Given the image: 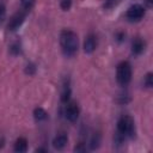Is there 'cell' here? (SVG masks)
<instances>
[{"mask_svg": "<svg viewBox=\"0 0 153 153\" xmlns=\"http://www.w3.org/2000/svg\"><path fill=\"white\" fill-rule=\"evenodd\" d=\"M60 45H61L62 53L67 57L74 56L76 54L78 47H79L78 35L74 31L69 30V29L62 30L61 33H60Z\"/></svg>", "mask_w": 153, "mask_h": 153, "instance_id": "6da1fadb", "label": "cell"}, {"mask_svg": "<svg viewBox=\"0 0 153 153\" xmlns=\"http://www.w3.org/2000/svg\"><path fill=\"white\" fill-rule=\"evenodd\" d=\"M135 136V123L134 120L128 116L123 115L117 121V136L116 141L122 142L124 139H133Z\"/></svg>", "mask_w": 153, "mask_h": 153, "instance_id": "7a4b0ae2", "label": "cell"}, {"mask_svg": "<svg viewBox=\"0 0 153 153\" xmlns=\"http://www.w3.org/2000/svg\"><path fill=\"white\" fill-rule=\"evenodd\" d=\"M133 71L128 61H122L116 68V80L121 86H127L131 80Z\"/></svg>", "mask_w": 153, "mask_h": 153, "instance_id": "3957f363", "label": "cell"}, {"mask_svg": "<svg viewBox=\"0 0 153 153\" xmlns=\"http://www.w3.org/2000/svg\"><path fill=\"white\" fill-rule=\"evenodd\" d=\"M145 13H146L145 7L140 4H135V5H131L127 10L126 17L129 22H140L145 17Z\"/></svg>", "mask_w": 153, "mask_h": 153, "instance_id": "277c9868", "label": "cell"}, {"mask_svg": "<svg viewBox=\"0 0 153 153\" xmlns=\"http://www.w3.org/2000/svg\"><path fill=\"white\" fill-rule=\"evenodd\" d=\"M26 13H27V12L24 11V10L16 12V13L11 17V19H10V22H8L7 30H8V31H16L17 29H19V27L22 26V24L24 23L25 18H26Z\"/></svg>", "mask_w": 153, "mask_h": 153, "instance_id": "5b68a950", "label": "cell"}, {"mask_svg": "<svg viewBox=\"0 0 153 153\" xmlns=\"http://www.w3.org/2000/svg\"><path fill=\"white\" fill-rule=\"evenodd\" d=\"M79 114H80V110H79V106L75 102H68L67 105H66V109H65V116L66 118L69 121V122H75L79 117Z\"/></svg>", "mask_w": 153, "mask_h": 153, "instance_id": "8992f818", "label": "cell"}, {"mask_svg": "<svg viewBox=\"0 0 153 153\" xmlns=\"http://www.w3.org/2000/svg\"><path fill=\"white\" fill-rule=\"evenodd\" d=\"M97 48V37L94 33H88L84 41V51L87 54H92Z\"/></svg>", "mask_w": 153, "mask_h": 153, "instance_id": "52a82bcc", "label": "cell"}, {"mask_svg": "<svg viewBox=\"0 0 153 153\" xmlns=\"http://www.w3.org/2000/svg\"><path fill=\"white\" fill-rule=\"evenodd\" d=\"M67 142H68V136H67V134L61 133V134H57V135L54 137V140H53V147H54L55 149L61 151V149H63V148L66 147Z\"/></svg>", "mask_w": 153, "mask_h": 153, "instance_id": "ba28073f", "label": "cell"}, {"mask_svg": "<svg viewBox=\"0 0 153 153\" xmlns=\"http://www.w3.org/2000/svg\"><path fill=\"white\" fill-rule=\"evenodd\" d=\"M145 50V42L140 38V37H136L133 43H131V51L134 55H140L142 54V51Z\"/></svg>", "mask_w": 153, "mask_h": 153, "instance_id": "9c48e42d", "label": "cell"}, {"mask_svg": "<svg viewBox=\"0 0 153 153\" xmlns=\"http://www.w3.org/2000/svg\"><path fill=\"white\" fill-rule=\"evenodd\" d=\"M27 151V140L25 137H18L14 142V152L24 153Z\"/></svg>", "mask_w": 153, "mask_h": 153, "instance_id": "30bf717a", "label": "cell"}, {"mask_svg": "<svg viewBox=\"0 0 153 153\" xmlns=\"http://www.w3.org/2000/svg\"><path fill=\"white\" fill-rule=\"evenodd\" d=\"M33 117L36 121L42 122V121H45L48 118V114L43 108H36L33 110Z\"/></svg>", "mask_w": 153, "mask_h": 153, "instance_id": "8fae6325", "label": "cell"}, {"mask_svg": "<svg viewBox=\"0 0 153 153\" xmlns=\"http://www.w3.org/2000/svg\"><path fill=\"white\" fill-rule=\"evenodd\" d=\"M71 98V87H69V84L65 82L63 86H62V91H61V100L63 103H67Z\"/></svg>", "mask_w": 153, "mask_h": 153, "instance_id": "7c38bea8", "label": "cell"}, {"mask_svg": "<svg viewBox=\"0 0 153 153\" xmlns=\"http://www.w3.org/2000/svg\"><path fill=\"white\" fill-rule=\"evenodd\" d=\"M99 145H100V134H93V136H92V139H91V142H90V148L93 151V149H97L98 147H99Z\"/></svg>", "mask_w": 153, "mask_h": 153, "instance_id": "4fadbf2b", "label": "cell"}, {"mask_svg": "<svg viewBox=\"0 0 153 153\" xmlns=\"http://www.w3.org/2000/svg\"><path fill=\"white\" fill-rule=\"evenodd\" d=\"M35 2L36 0H20V4H22V8L26 12H29L33 6H35Z\"/></svg>", "mask_w": 153, "mask_h": 153, "instance_id": "5bb4252c", "label": "cell"}, {"mask_svg": "<svg viewBox=\"0 0 153 153\" xmlns=\"http://www.w3.org/2000/svg\"><path fill=\"white\" fill-rule=\"evenodd\" d=\"M152 79H153V74H152L151 72L147 73L146 76H145V80H143V84H145V86H146L147 88H151V87L153 86V81H152Z\"/></svg>", "mask_w": 153, "mask_h": 153, "instance_id": "9a60e30c", "label": "cell"}, {"mask_svg": "<svg viewBox=\"0 0 153 153\" xmlns=\"http://www.w3.org/2000/svg\"><path fill=\"white\" fill-rule=\"evenodd\" d=\"M60 6L63 11H68L72 6V0H61L60 1Z\"/></svg>", "mask_w": 153, "mask_h": 153, "instance_id": "2e32d148", "label": "cell"}, {"mask_svg": "<svg viewBox=\"0 0 153 153\" xmlns=\"http://www.w3.org/2000/svg\"><path fill=\"white\" fill-rule=\"evenodd\" d=\"M35 72H36V66L33 63H27L25 67V73L29 75H32V74H35Z\"/></svg>", "mask_w": 153, "mask_h": 153, "instance_id": "e0dca14e", "label": "cell"}, {"mask_svg": "<svg viewBox=\"0 0 153 153\" xmlns=\"http://www.w3.org/2000/svg\"><path fill=\"white\" fill-rule=\"evenodd\" d=\"M10 50H11V53H12L13 55H17V54L20 53V45H19L18 43H13V44L11 45Z\"/></svg>", "mask_w": 153, "mask_h": 153, "instance_id": "ac0fdd59", "label": "cell"}, {"mask_svg": "<svg viewBox=\"0 0 153 153\" xmlns=\"http://www.w3.org/2000/svg\"><path fill=\"white\" fill-rule=\"evenodd\" d=\"M5 17H6V7L2 4H0V24L4 22Z\"/></svg>", "mask_w": 153, "mask_h": 153, "instance_id": "d6986e66", "label": "cell"}, {"mask_svg": "<svg viewBox=\"0 0 153 153\" xmlns=\"http://www.w3.org/2000/svg\"><path fill=\"white\" fill-rule=\"evenodd\" d=\"M74 151H75V152H85V151H86V147L84 146V143H82V142H80L78 146H75Z\"/></svg>", "mask_w": 153, "mask_h": 153, "instance_id": "ffe728a7", "label": "cell"}, {"mask_svg": "<svg viewBox=\"0 0 153 153\" xmlns=\"http://www.w3.org/2000/svg\"><path fill=\"white\" fill-rule=\"evenodd\" d=\"M116 37H117V41H118V42H122V41L124 39V37H126V35H124L123 32H118V33L116 35Z\"/></svg>", "mask_w": 153, "mask_h": 153, "instance_id": "44dd1931", "label": "cell"}, {"mask_svg": "<svg viewBox=\"0 0 153 153\" xmlns=\"http://www.w3.org/2000/svg\"><path fill=\"white\" fill-rule=\"evenodd\" d=\"M115 1H116V0H106V5H105V6H106V7H110V6H112V5L115 4Z\"/></svg>", "mask_w": 153, "mask_h": 153, "instance_id": "7402d4cb", "label": "cell"}, {"mask_svg": "<svg viewBox=\"0 0 153 153\" xmlns=\"http://www.w3.org/2000/svg\"><path fill=\"white\" fill-rule=\"evenodd\" d=\"M145 4L147 5V7H152V5H153V0H145Z\"/></svg>", "mask_w": 153, "mask_h": 153, "instance_id": "603a6c76", "label": "cell"}]
</instances>
